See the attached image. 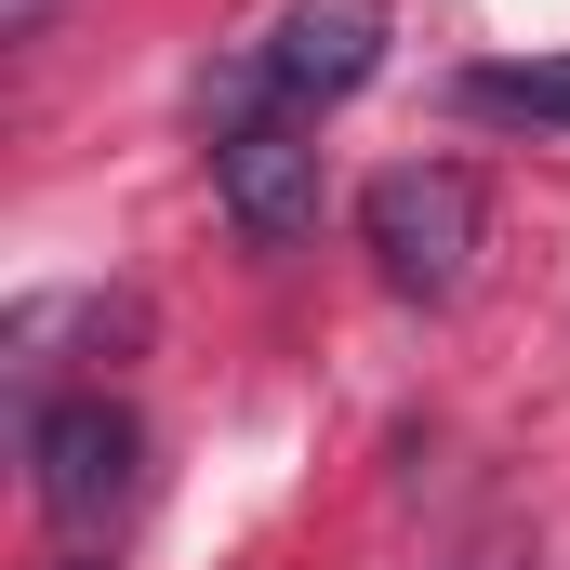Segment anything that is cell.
Listing matches in <instances>:
<instances>
[{"label":"cell","mask_w":570,"mask_h":570,"mask_svg":"<svg viewBox=\"0 0 570 570\" xmlns=\"http://www.w3.org/2000/svg\"><path fill=\"white\" fill-rule=\"evenodd\" d=\"M27 464H40V518H53V531H107V518L134 504V478H146V438H134V412L94 385V399H40V412H27Z\"/></svg>","instance_id":"7a4b0ae2"},{"label":"cell","mask_w":570,"mask_h":570,"mask_svg":"<svg viewBox=\"0 0 570 570\" xmlns=\"http://www.w3.org/2000/svg\"><path fill=\"white\" fill-rule=\"evenodd\" d=\"M451 570H544V544H531V518H491V531H478Z\"/></svg>","instance_id":"8992f818"},{"label":"cell","mask_w":570,"mask_h":570,"mask_svg":"<svg viewBox=\"0 0 570 570\" xmlns=\"http://www.w3.org/2000/svg\"><path fill=\"white\" fill-rule=\"evenodd\" d=\"M253 67H266V94H279L292 120L305 107H345L385 67V0H279V27L253 40Z\"/></svg>","instance_id":"3957f363"},{"label":"cell","mask_w":570,"mask_h":570,"mask_svg":"<svg viewBox=\"0 0 570 570\" xmlns=\"http://www.w3.org/2000/svg\"><path fill=\"white\" fill-rule=\"evenodd\" d=\"M464 107H478V120L570 134V53H531V67H464Z\"/></svg>","instance_id":"5b68a950"},{"label":"cell","mask_w":570,"mask_h":570,"mask_svg":"<svg viewBox=\"0 0 570 570\" xmlns=\"http://www.w3.org/2000/svg\"><path fill=\"white\" fill-rule=\"evenodd\" d=\"M358 239H372V266L399 292H451L478 279V173H451V159H399V173H372L358 186Z\"/></svg>","instance_id":"6da1fadb"},{"label":"cell","mask_w":570,"mask_h":570,"mask_svg":"<svg viewBox=\"0 0 570 570\" xmlns=\"http://www.w3.org/2000/svg\"><path fill=\"white\" fill-rule=\"evenodd\" d=\"M40 13H53V0H0V27H13V40H27V27H40Z\"/></svg>","instance_id":"52a82bcc"},{"label":"cell","mask_w":570,"mask_h":570,"mask_svg":"<svg viewBox=\"0 0 570 570\" xmlns=\"http://www.w3.org/2000/svg\"><path fill=\"white\" fill-rule=\"evenodd\" d=\"M213 199H226V226L239 239H305L318 226V146L305 120H239V134H213Z\"/></svg>","instance_id":"277c9868"}]
</instances>
